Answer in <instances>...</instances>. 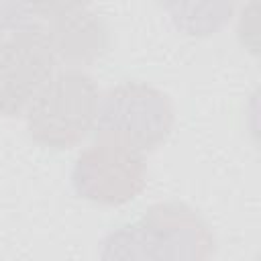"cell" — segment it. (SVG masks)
Masks as SVG:
<instances>
[{"instance_id": "8fae6325", "label": "cell", "mask_w": 261, "mask_h": 261, "mask_svg": "<svg viewBox=\"0 0 261 261\" xmlns=\"http://www.w3.org/2000/svg\"><path fill=\"white\" fill-rule=\"evenodd\" d=\"M0 39H2V37H0Z\"/></svg>"}, {"instance_id": "8992f818", "label": "cell", "mask_w": 261, "mask_h": 261, "mask_svg": "<svg viewBox=\"0 0 261 261\" xmlns=\"http://www.w3.org/2000/svg\"><path fill=\"white\" fill-rule=\"evenodd\" d=\"M57 63L71 69L90 65L108 49V31L90 10L80 8L43 24Z\"/></svg>"}, {"instance_id": "9c48e42d", "label": "cell", "mask_w": 261, "mask_h": 261, "mask_svg": "<svg viewBox=\"0 0 261 261\" xmlns=\"http://www.w3.org/2000/svg\"><path fill=\"white\" fill-rule=\"evenodd\" d=\"M27 4L39 20H51V18L84 8L88 0H27Z\"/></svg>"}, {"instance_id": "5b68a950", "label": "cell", "mask_w": 261, "mask_h": 261, "mask_svg": "<svg viewBox=\"0 0 261 261\" xmlns=\"http://www.w3.org/2000/svg\"><path fill=\"white\" fill-rule=\"evenodd\" d=\"M57 59L45 27L6 35L0 39V114H24L37 92L55 73Z\"/></svg>"}, {"instance_id": "52a82bcc", "label": "cell", "mask_w": 261, "mask_h": 261, "mask_svg": "<svg viewBox=\"0 0 261 261\" xmlns=\"http://www.w3.org/2000/svg\"><path fill=\"white\" fill-rule=\"evenodd\" d=\"M161 6L175 29L190 37L214 35L232 16L230 0H161Z\"/></svg>"}, {"instance_id": "7a4b0ae2", "label": "cell", "mask_w": 261, "mask_h": 261, "mask_svg": "<svg viewBox=\"0 0 261 261\" xmlns=\"http://www.w3.org/2000/svg\"><path fill=\"white\" fill-rule=\"evenodd\" d=\"M98 102V86L88 73L71 67L61 69L49 77L27 106L29 135L43 147L71 149L92 130Z\"/></svg>"}, {"instance_id": "3957f363", "label": "cell", "mask_w": 261, "mask_h": 261, "mask_svg": "<svg viewBox=\"0 0 261 261\" xmlns=\"http://www.w3.org/2000/svg\"><path fill=\"white\" fill-rule=\"evenodd\" d=\"M98 141H110L137 153L153 151L167 141L173 128V106L169 98L143 82L112 86L98 102Z\"/></svg>"}, {"instance_id": "30bf717a", "label": "cell", "mask_w": 261, "mask_h": 261, "mask_svg": "<svg viewBox=\"0 0 261 261\" xmlns=\"http://www.w3.org/2000/svg\"><path fill=\"white\" fill-rule=\"evenodd\" d=\"M230 2H234V0H230Z\"/></svg>"}, {"instance_id": "277c9868", "label": "cell", "mask_w": 261, "mask_h": 261, "mask_svg": "<svg viewBox=\"0 0 261 261\" xmlns=\"http://www.w3.org/2000/svg\"><path fill=\"white\" fill-rule=\"evenodd\" d=\"M71 181L75 192L94 204H126L147 184L143 153L110 141H96V145L82 151L75 159Z\"/></svg>"}, {"instance_id": "ba28073f", "label": "cell", "mask_w": 261, "mask_h": 261, "mask_svg": "<svg viewBox=\"0 0 261 261\" xmlns=\"http://www.w3.org/2000/svg\"><path fill=\"white\" fill-rule=\"evenodd\" d=\"M39 24L27 0H0V37L24 31Z\"/></svg>"}, {"instance_id": "6da1fadb", "label": "cell", "mask_w": 261, "mask_h": 261, "mask_svg": "<svg viewBox=\"0 0 261 261\" xmlns=\"http://www.w3.org/2000/svg\"><path fill=\"white\" fill-rule=\"evenodd\" d=\"M214 237L186 204L151 206L137 222L112 230L102 241L104 259H208Z\"/></svg>"}]
</instances>
